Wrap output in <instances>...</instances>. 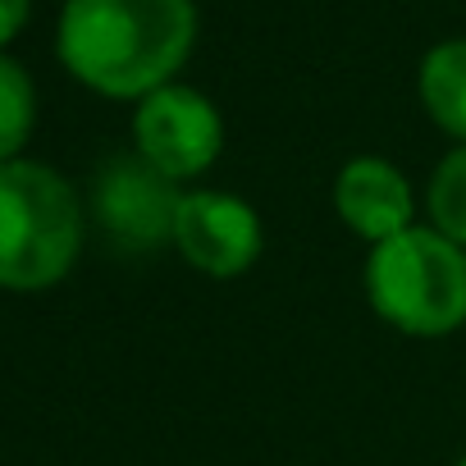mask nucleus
Here are the masks:
<instances>
[{"label": "nucleus", "instance_id": "11", "mask_svg": "<svg viewBox=\"0 0 466 466\" xmlns=\"http://www.w3.org/2000/svg\"><path fill=\"white\" fill-rule=\"evenodd\" d=\"M28 15H33V0H0V51L28 28Z\"/></svg>", "mask_w": 466, "mask_h": 466}, {"label": "nucleus", "instance_id": "1", "mask_svg": "<svg viewBox=\"0 0 466 466\" xmlns=\"http://www.w3.org/2000/svg\"><path fill=\"white\" fill-rule=\"evenodd\" d=\"M192 0H65L56 56L74 83L106 101H142L178 83L197 46Z\"/></svg>", "mask_w": 466, "mask_h": 466}, {"label": "nucleus", "instance_id": "7", "mask_svg": "<svg viewBox=\"0 0 466 466\" xmlns=\"http://www.w3.org/2000/svg\"><path fill=\"white\" fill-rule=\"evenodd\" d=\"M329 201H334L339 224L366 248H380V243L398 238L402 228L420 224V197H416L411 178L402 174V165H393L389 156H375V151L339 165Z\"/></svg>", "mask_w": 466, "mask_h": 466}, {"label": "nucleus", "instance_id": "9", "mask_svg": "<svg viewBox=\"0 0 466 466\" xmlns=\"http://www.w3.org/2000/svg\"><path fill=\"white\" fill-rule=\"evenodd\" d=\"M420 219L466 252V147H448L420 192Z\"/></svg>", "mask_w": 466, "mask_h": 466}, {"label": "nucleus", "instance_id": "4", "mask_svg": "<svg viewBox=\"0 0 466 466\" xmlns=\"http://www.w3.org/2000/svg\"><path fill=\"white\" fill-rule=\"evenodd\" d=\"M133 151L174 183L201 178L224 151L219 106L187 83H169L133 106Z\"/></svg>", "mask_w": 466, "mask_h": 466}, {"label": "nucleus", "instance_id": "3", "mask_svg": "<svg viewBox=\"0 0 466 466\" xmlns=\"http://www.w3.org/2000/svg\"><path fill=\"white\" fill-rule=\"evenodd\" d=\"M361 289L370 311L407 339L466 329V252L425 219L366 252Z\"/></svg>", "mask_w": 466, "mask_h": 466}, {"label": "nucleus", "instance_id": "10", "mask_svg": "<svg viewBox=\"0 0 466 466\" xmlns=\"http://www.w3.org/2000/svg\"><path fill=\"white\" fill-rule=\"evenodd\" d=\"M37 128V87L33 74L0 51V165L19 160Z\"/></svg>", "mask_w": 466, "mask_h": 466}, {"label": "nucleus", "instance_id": "8", "mask_svg": "<svg viewBox=\"0 0 466 466\" xmlns=\"http://www.w3.org/2000/svg\"><path fill=\"white\" fill-rule=\"evenodd\" d=\"M416 96L425 119L448 133L452 147H466V37H443L420 56Z\"/></svg>", "mask_w": 466, "mask_h": 466}, {"label": "nucleus", "instance_id": "5", "mask_svg": "<svg viewBox=\"0 0 466 466\" xmlns=\"http://www.w3.org/2000/svg\"><path fill=\"white\" fill-rule=\"evenodd\" d=\"M183 201V183L165 178L137 151L110 156L92 178V219L124 252H160L174 248V215Z\"/></svg>", "mask_w": 466, "mask_h": 466}, {"label": "nucleus", "instance_id": "2", "mask_svg": "<svg viewBox=\"0 0 466 466\" xmlns=\"http://www.w3.org/2000/svg\"><path fill=\"white\" fill-rule=\"evenodd\" d=\"M87 210L78 187L46 160L0 165V289L46 293L78 266Z\"/></svg>", "mask_w": 466, "mask_h": 466}, {"label": "nucleus", "instance_id": "6", "mask_svg": "<svg viewBox=\"0 0 466 466\" xmlns=\"http://www.w3.org/2000/svg\"><path fill=\"white\" fill-rule=\"evenodd\" d=\"M174 252L206 279H238L266 252L261 210L224 187H183L174 215Z\"/></svg>", "mask_w": 466, "mask_h": 466}, {"label": "nucleus", "instance_id": "12", "mask_svg": "<svg viewBox=\"0 0 466 466\" xmlns=\"http://www.w3.org/2000/svg\"><path fill=\"white\" fill-rule=\"evenodd\" d=\"M452 466H466V452H461V457H457V461H452Z\"/></svg>", "mask_w": 466, "mask_h": 466}]
</instances>
